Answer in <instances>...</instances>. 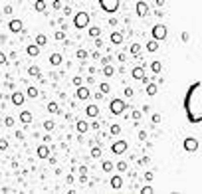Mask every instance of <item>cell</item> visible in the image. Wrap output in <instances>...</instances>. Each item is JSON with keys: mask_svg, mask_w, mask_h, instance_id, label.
Returning <instances> with one entry per match:
<instances>
[{"mask_svg": "<svg viewBox=\"0 0 202 194\" xmlns=\"http://www.w3.org/2000/svg\"><path fill=\"white\" fill-rule=\"evenodd\" d=\"M184 111L190 123L202 121V81H194L184 95Z\"/></svg>", "mask_w": 202, "mask_h": 194, "instance_id": "obj_1", "label": "cell"}, {"mask_svg": "<svg viewBox=\"0 0 202 194\" xmlns=\"http://www.w3.org/2000/svg\"><path fill=\"white\" fill-rule=\"evenodd\" d=\"M87 26H89V14H87V12H77L76 18H74V28L83 30V28H87Z\"/></svg>", "mask_w": 202, "mask_h": 194, "instance_id": "obj_2", "label": "cell"}, {"mask_svg": "<svg viewBox=\"0 0 202 194\" xmlns=\"http://www.w3.org/2000/svg\"><path fill=\"white\" fill-rule=\"evenodd\" d=\"M109 109H111V113H113V115H121L123 111L127 109V103L123 101L121 97H117V99H113V101L109 103Z\"/></svg>", "mask_w": 202, "mask_h": 194, "instance_id": "obj_3", "label": "cell"}, {"mask_svg": "<svg viewBox=\"0 0 202 194\" xmlns=\"http://www.w3.org/2000/svg\"><path fill=\"white\" fill-rule=\"evenodd\" d=\"M166 34H168V28H166L164 24H155V26H153V40L161 42V40L166 38Z\"/></svg>", "mask_w": 202, "mask_h": 194, "instance_id": "obj_4", "label": "cell"}, {"mask_svg": "<svg viewBox=\"0 0 202 194\" xmlns=\"http://www.w3.org/2000/svg\"><path fill=\"white\" fill-rule=\"evenodd\" d=\"M99 6L105 10V12H117L119 10V6H121V2L119 0H99Z\"/></svg>", "mask_w": 202, "mask_h": 194, "instance_id": "obj_5", "label": "cell"}, {"mask_svg": "<svg viewBox=\"0 0 202 194\" xmlns=\"http://www.w3.org/2000/svg\"><path fill=\"white\" fill-rule=\"evenodd\" d=\"M8 30H10L12 34H20V32L24 30V24H22V20H20V18H12V20L8 22Z\"/></svg>", "mask_w": 202, "mask_h": 194, "instance_id": "obj_6", "label": "cell"}, {"mask_svg": "<svg viewBox=\"0 0 202 194\" xmlns=\"http://www.w3.org/2000/svg\"><path fill=\"white\" fill-rule=\"evenodd\" d=\"M182 147H184V151H188V153H194V151L198 149V141H196L194 137H186V139L182 141Z\"/></svg>", "mask_w": 202, "mask_h": 194, "instance_id": "obj_7", "label": "cell"}, {"mask_svg": "<svg viewBox=\"0 0 202 194\" xmlns=\"http://www.w3.org/2000/svg\"><path fill=\"white\" fill-rule=\"evenodd\" d=\"M127 141L125 139H121V141H115L113 145H111V151L115 153V155H123V153H127Z\"/></svg>", "mask_w": 202, "mask_h": 194, "instance_id": "obj_8", "label": "cell"}, {"mask_svg": "<svg viewBox=\"0 0 202 194\" xmlns=\"http://www.w3.org/2000/svg\"><path fill=\"white\" fill-rule=\"evenodd\" d=\"M10 101H12L16 107H20V105H24V101H26V93H22V91H14L12 97H10Z\"/></svg>", "mask_w": 202, "mask_h": 194, "instance_id": "obj_9", "label": "cell"}, {"mask_svg": "<svg viewBox=\"0 0 202 194\" xmlns=\"http://www.w3.org/2000/svg\"><path fill=\"white\" fill-rule=\"evenodd\" d=\"M131 75H133V79H137V81H143L145 79V68L143 66H135L131 70Z\"/></svg>", "mask_w": 202, "mask_h": 194, "instance_id": "obj_10", "label": "cell"}, {"mask_svg": "<svg viewBox=\"0 0 202 194\" xmlns=\"http://www.w3.org/2000/svg\"><path fill=\"white\" fill-rule=\"evenodd\" d=\"M147 14H149V4L147 2H137V16L145 18Z\"/></svg>", "mask_w": 202, "mask_h": 194, "instance_id": "obj_11", "label": "cell"}, {"mask_svg": "<svg viewBox=\"0 0 202 194\" xmlns=\"http://www.w3.org/2000/svg\"><path fill=\"white\" fill-rule=\"evenodd\" d=\"M76 97H77L79 101H85V99L89 97V87H83V85L77 87V89H76Z\"/></svg>", "mask_w": 202, "mask_h": 194, "instance_id": "obj_12", "label": "cell"}, {"mask_svg": "<svg viewBox=\"0 0 202 194\" xmlns=\"http://www.w3.org/2000/svg\"><path fill=\"white\" fill-rule=\"evenodd\" d=\"M36 153H38V156L44 160V158H48V156H50V147H48V145H40Z\"/></svg>", "mask_w": 202, "mask_h": 194, "instance_id": "obj_13", "label": "cell"}, {"mask_svg": "<svg viewBox=\"0 0 202 194\" xmlns=\"http://www.w3.org/2000/svg\"><path fill=\"white\" fill-rule=\"evenodd\" d=\"M76 131L81 133V135L87 133V131H89V123H87V121H77V123H76Z\"/></svg>", "mask_w": 202, "mask_h": 194, "instance_id": "obj_14", "label": "cell"}, {"mask_svg": "<svg viewBox=\"0 0 202 194\" xmlns=\"http://www.w3.org/2000/svg\"><path fill=\"white\" fill-rule=\"evenodd\" d=\"M121 186H123V178H121V172H119L117 176H111V188L117 190V188H121Z\"/></svg>", "mask_w": 202, "mask_h": 194, "instance_id": "obj_15", "label": "cell"}, {"mask_svg": "<svg viewBox=\"0 0 202 194\" xmlns=\"http://www.w3.org/2000/svg\"><path fill=\"white\" fill-rule=\"evenodd\" d=\"M85 113H87V117L93 119V117L99 115V107H97V105H87V107H85Z\"/></svg>", "mask_w": 202, "mask_h": 194, "instance_id": "obj_16", "label": "cell"}, {"mask_svg": "<svg viewBox=\"0 0 202 194\" xmlns=\"http://www.w3.org/2000/svg\"><path fill=\"white\" fill-rule=\"evenodd\" d=\"M32 119H34V117H32L30 111H22V113H20V121H22L24 125H30V123H32Z\"/></svg>", "mask_w": 202, "mask_h": 194, "instance_id": "obj_17", "label": "cell"}, {"mask_svg": "<svg viewBox=\"0 0 202 194\" xmlns=\"http://www.w3.org/2000/svg\"><path fill=\"white\" fill-rule=\"evenodd\" d=\"M26 54H28V56H32V58H36V56L40 54V48H38L36 44H30V46L26 48Z\"/></svg>", "mask_w": 202, "mask_h": 194, "instance_id": "obj_18", "label": "cell"}, {"mask_svg": "<svg viewBox=\"0 0 202 194\" xmlns=\"http://www.w3.org/2000/svg\"><path fill=\"white\" fill-rule=\"evenodd\" d=\"M62 62H64L62 54H58V52H56V54H52V56H50V64H52V66H60Z\"/></svg>", "mask_w": 202, "mask_h": 194, "instance_id": "obj_19", "label": "cell"}, {"mask_svg": "<svg viewBox=\"0 0 202 194\" xmlns=\"http://www.w3.org/2000/svg\"><path fill=\"white\" fill-rule=\"evenodd\" d=\"M28 75H32V77H42V70L38 66H30V68H28Z\"/></svg>", "mask_w": 202, "mask_h": 194, "instance_id": "obj_20", "label": "cell"}, {"mask_svg": "<svg viewBox=\"0 0 202 194\" xmlns=\"http://www.w3.org/2000/svg\"><path fill=\"white\" fill-rule=\"evenodd\" d=\"M40 95V91H38V87H34V85H30L28 89H26V97H30V99H34V97H38Z\"/></svg>", "mask_w": 202, "mask_h": 194, "instance_id": "obj_21", "label": "cell"}, {"mask_svg": "<svg viewBox=\"0 0 202 194\" xmlns=\"http://www.w3.org/2000/svg\"><path fill=\"white\" fill-rule=\"evenodd\" d=\"M111 44H123V32H111Z\"/></svg>", "mask_w": 202, "mask_h": 194, "instance_id": "obj_22", "label": "cell"}, {"mask_svg": "<svg viewBox=\"0 0 202 194\" xmlns=\"http://www.w3.org/2000/svg\"><path fill=\"white\" fill-rule=\"evenodd\" d=\"M157 50H159V42H157V40H149V42H147V52L153 54V52H157Z\"/></svg>", "mask_w": 202, "mask_h": 194, "instance_id": "obj_23", "label": "cell"}, {"mask_svg": "<svg viewBox=\"0 0 202 194\" xmlns=\"http://www.w3.org/2000/svg\"><path fill=\"white\" fill-rule=\"evenodd\" d=\"M46 44H48V36H46V34H38V36H36V46L42 48V46H46Z\"/></svg>", "mask_w": 202, "mask_h": 194, "instance_id": "obj_24", "label": "cell"}, {"mask_svg": "<svg viewBox=\"0 0 202 194\" xmlns=\"http://www.w3.org/2000/svg\"><path fill=\"white\" fill-rule=\"evenodd\" d=\"M157 89H159V87H157V83H153V81H149V83H147V95H151V97H153V95L157 93Z\"/></svg>", "mask_w": 202, "mask_h": 194, "instance_id": "obj_25", "label": "cell"}, {"mask_svg": "<svg viewBox=\"0 0 202 194\" xmlns=\"http://www.w3.org/2000/svg\"><path fill=\"white\" fill-rule=\"evenodd\" d=\"M99 34H101V28H99V26H91V28H89V38H99Z\"/></svg>", "mask_w": 202, "mask_h": 194, "instance_id": "obj_26", "label": "cell"}, {"mask_svg": "<svg viewBox=\"0 0 202 194\" xmlns=\"http://www.w3.org/2000/svg\"><path fill=\"white\" fill-rule=\"evenodd\" d=\"M101 168H103V172H111L113 170V162L111 160H103L101 162Z\"/></svg>", "mask_w": 202, "mask_h": 194, "instance_id": "obj_27", "label": "cell"}, {"mask_svg": "<svg viewBox=\"0 0 202 194\" xmlns=\"http://www.w3.org/2000/svg\"><path fill=\"white\" fill-rule=\"evenodd\" d=\"M151 70H153V73H161L162 72V64L161 62H153V64H151Z\"/></svg>", "mask_w": 202, "mask_h": 194, "instance_id": "obj_28", "label": "cell"}, {"mask_svg": "<svg viewBox=\"0 0 202 194\" xmlns=\"http://www.w3.org/2000/svg\"><path fill=\"white\" fill-rule=\"evenodd\" d=\"M129 52H131L133 56H139V54H141V44H131Z\"/></svg>", "mask_w": 202, "mask_h": 194, "instance_id": "obj_29", "label": "cell"}, {"mask_svg": "<svg viewBox=\"0 0 202 194\" xmlns=\"http://www.w3.org/2000/svg\"><path fill=\"white\" fill-rule=\"evenodd\" d=\"M48 111H50V113H60L58 103H56V101H50V103H48Z\"/></svg>", "mask_w": 202, "mask_h": 194, "instance_id": "obj_30", "label": "cell"}, {"mask_svg": "<svg viewBox=\"0 0 202 194\" xmlns=\"http://www.w3.org/2000/svg\"><path fill=\"white\" fill-rule=\"evenodd\" d=\"M34 8H36L38 12H46V2H44V0H36Z\"/></svg>", "mask_w": 202, "mask_h": 194, "instance_id": "obj_31", "label": "cell"}, {"mask_svg": "<svg viewBox=\"0 0 202 194\" xmlns=\"http://www.w3.org/2000/svg\"><path fill=\"white\" fill-rule=\"evenodd\" d=\"M113 73H115V70H113L111 66H103V75H105V77H111Z\"/></svg>", "mask_w": 202, "mask_h": 194, "instance_id": "obj_32", "label": "cell"}, {"mask_svg": "<svg viewBox=\"0 0 202 194\" xmlns=\"http://www.w3.org/2000/svg\"><path fill=\"white\" fill-rule=\"evenodd\" d=\"M109 89H111V85H109L107 81H101V83H99V91H101V93H109Z\"/></svg>", "mask_w": 202, "mask_h": 194, "instance_id": "obj_33", "label": "cell"}, {"mask_svg": "<svg viewBox=\"0 0 202 194\" xmlns=\"http://www.w3.org/2000/svg\"><path fill=\"white\" fill-rule=\"evenodd\" d=\"M89 155H91V158H99V156H101V149H99V147H93V149L89 151Z\"/></svg>", "mask_w": 202, "mask_h": 194, "instance_id": "obj_34", "label": "cell"}, {"mask_svg": "<svg viewBox=\"0 0 202 194\" xmlns=\"http://www.w3.org/2000/svg\"><path fill=\"white\" fill-rule=\"evenodd\" d=\"M115 168H117V170H119V172H125V170H127V168H129V166H127V162H125V160H119V162H117V164H115Z\"/></svg>", "mask_w": 202, "mask_h": 194, "instance_id": "obj_35", "label": "cell"}, {"mask_svg": "<svg viewBox=\"0 0 202 194\" xmlns=\"http://www.w3.org/2000/svg\"><path fill=\"white\" fill-rule=\"evenodd\" d=\"M109 133H111V135H119V133H121V125L113 123V125H111V129H109Z\"/></svg>", "mask_w": 202, "mask_h": 194, "instance_id": "obj_36", "label": "cell"}, {"mask_svg": "<svg viewBox=\"0 0 202 194\" xmlns=\"http://www.w3.org/2000/svg\"><path fill=\"white\" fill-rule=\"evenodd\" d=\"M54 38L60 40V42H66V32H64V30H58V32L54 34Z\"/></svg>", "mask_w": 202, "mask_h": 194, "instance_id": "obj_37", "label": "cell"}, {"mask_svg": "<svg viewBox=\"0 0 202 194\" xmlns=\"http://www.w3.org/2000/svg\"><path fill=\"white\" fill-rule=\"evenodd\" d=\"M76 56H77V60H85V58L89 56V52H87V50H77Z\"/></svg>", "mask_w": 202, "mask_h": 194, "instance_id": "obj_38", "label": "cell"}, {"mask_svg": "<svg viewBox=\"0 0 202 194\" xmlns=\"http://www.w3.org/2000/svg\"><path fill=\"white\" fill-rule=\"evenodd\" d=\"M162 121V115L161 113H153V115H151V123H155V125H157V123H161Z\"/></svg>", "mask_w": 202, "mask_h": 194, "instance_id": "obj_39", "label": "cell"}, {"mask_svg": "<svg viewBox=\"0 0 202 194\" xmlns=\"http://www.w3.org/2000/svg\"><path fill=\"white\" fill-rule=\"evenodd\" d=\"M54 127H56L54 121H44V129H46V131H54Z\"/></svg>", "mask_w": 202, "mask_h": 194, "instance_id": "obj_40", "label": "cell"}, {"mask_svg": "<svg viewBox=\"0 0 202 194\" xmlns=\"http://www.w3.org/2000/svg\"><path fill=\"white\" fill-rule=\"evenodd\" d=\"M4 125H6V127H14V117L6 115L4 117Z\"/></svg>", "mask_w": 202, "mask_h": 194, "instance_id": "obj_41", "label": "cell"}, {"mask_svg": "<svg viewBox=\"0 0 202 194\" xmlns=\"http://www.w3.org/2000/svg\"><path fill=\"white\" fill-rule=\"evenodd\" d=\"M141 194H153V186H151V184L143 186V188H141Z\"/></svg>", "mask_w": 202, "mask_h": 194, "instance_id": "obj_42", "label": "cell"}, {"mask_svg": "<svg viewBox=\"0 0 202 194\" xmlns=\"http://www.w3.org/2000/svg\"><path fill=\"white\" fill-rule=\"evenodd\" d=\"M52 6H54L56 10H60V8H64V2H62V0H54V2H52Z\"/></svg>", "mask_w": 202, "mask_h": 194, "instance_id": "obj_43", "label": "cell"}, {"mask_svg": "<svg viewBox=\"0 0 202 194\" xmlns=\"http://www.w3.org/2000/svg\"><path fill=\"white\" fill-rule=\"evenodd\" d=\"M8 145H10V143H8L6 139H0V151H6V149H8Z\"/></svg>", "mask_w": 202, "mask_h": 194, "instance_id": "obj_44", "label": "cell"}, {"mask_svg": "<svg viewBox=\"0 0 202 194\" xmlns=\"http://www.w3.org/2000/svg\"><path fill=\"white\" fill-rule=\"evenodd\" d=\"M72 81H74V85H76V87H81V83H83V79H81L79 75H76V77L72 79Z\"/></svg>", "mask_w": 202, "mask_h": 194, "instance_id": "obj_45", "label": "cell"}, {"mask_svg": "<svg viewBox=\"0 0 202 194\" xmlns=\"http://www.w3.org/2000/svg\"><path fill=\"white\" fill-rule=\"evenodd\" d=\"M12 12H14V8H12L10 4H6V6H4V14H8V16H12Z\"/></svg>", "mask_w": 202, "mask_h": 194, "instance_id": "obj_46", "label": "cell"}, {"mask_svg": "<svg viewBox=\"0 0 202 194\" xmlns=\"http://www.w3.org/2000/svg\"><path fill=\"white\" fill-rule=\"evenodd\" d=\"M133 95H135V91L131 87H125V97H133Z\"/></svg>", "mask_w": 202, "mask_h": 194, "instance_id": "obj_47", "label": "cell"}, {"mask_svg": "<svg viewBox=\"0 0 202 194\" xmlns=\"http://www.w3.org/2000/svg\"><path fill=\"white\" fill-rule=\"evenodd\" d=\"M145 180H147V182H151V180H153V172H151V170H149V172H145Z\"/></svg>", "mask_w": 202, "mask_h": 194, "instance_id": "obj_48", "label": "cell"}, {"mask_svg": "<svg viewBox=\"0 0 202 194\" xmlns=\"http://www.w3.org/2000/svg\"><path fill=\"white\" fill-rule=\"evenodd\" d=\"M8 62V58H6V54L4 52H0V64H6Z\"/></svg>", "mask_w": 202, "mask_h": 194, "instance_id": "obj_49", "label": "cell"}, {"mask_svg": "<svg viewBox=\"0 0 202 194\" xmlns=\"http://www.w3.org/2000/svg\"><path fill=\"white\" fill-rule=\"evenodd\" d=\"M188 38H190L188 32H182V34H180V40H182V42H188Z\"/></svg>", "mask_w": 202, "mask_h": 194, "instance_id": "obj_50", "label": "cell"}, {"mask_svg": "<svg viewBox=\"0 0 202 194\" xmlns=\"http://www.w3.org/2000/svg\"><path fill=\"white\" fill-rule=\"evenodd\" d=\"M133 119H135V121H139V119H141V111H137V109H135V111H133Z\"/></svg>", "mask_w": 202, "mask_h": 194, "instance_id": "obj_51", "label": "cell"}, {"mask_svg": "<svg viewBox=\"0 0 202 194\" xmlns=\"http://www.w3.org/2000/svg\"><path fill=\"white\" fill-rule=\"evenodd\" d=\"M109 62H111L109 56H107V58H101V64H103V66H109Z\"/></svg>", "mask_w": 202, "mask_h": 194, "instance_id": "obj_52", "label": "cell"}, {"mask_svg": "<svg viewBox=\"0 0 202 194\" xmlns=\"http://www.w3.org/2000/svg\"><path fill=\"white\" fill-rule=\"evenodd\" d=\"M139 139L145 141V139H147V131H139Z\"/></svg>", "mask_w": 202, "mask_h": 194, "instance_id": "obj_53", "label": "cell"}, {"mask_svg": "<svg viewBox=\"0 0 202 194\" xmlns=\"http://www.w3.org/2000/svg\"><path fill=\"white\" fill-rule=\"evenodd\" d=\"M79 174H83V176H87V166H79Z\"/></svg>", "mask_w": 202, "mask_h": 194, "instance_id": "obj_54", "label": "cell"}, {"mask_svg": "<svg viewBox=\"0 0 202 194\" xmlns=\"http://www.w3.org/2000/svg\"><path fill=\"white\" fill-rule=\"evenodd\" d=\"M16 139L22 141V139H24V131H16Z\"/></svg>", "mask_w": 202, "mask_h": 194, "instance_id": "obj_55", "label": "cell"}, {"mask_svg": "<svg viewBox=\"0 0 202 194\" xmlns=\"http://www.w3.org/2000/svg\"><path fill=\"white\" fill-rule=\"evenodd\" d=\"M149 160H151V158H149V156H143V158H141V160H139V164H147V162H149Z\"/></svg>", "mask_w": 202, "mask_h": 194, "instance_id": "obj_56", "label": "cell"}, {"mask_svg": "<svg viewBox=\"0 0 202 194\" xmlns=\"http://www.w3.org/2000/svg\"><path fill=\"white\" fill-rule=\"evenodd\" d=\"M64 12H66V16H70V14H72V8H70V6H64Z\"/></svg>", "mask_w": 202, "mask_h": 194, "instance_id": "obj_57", "label": "cell"}, {"mask_svg": "<svg viewBox=\"0 0 202 194\" xmlns=\"http://www.w3.org/2000/svg\"><path fill=\"white\" fill-rule=\"evenodd\" d=\"M79 182H81V184H85V182H87V176H83V174H79Z\"/></svg>", "mask_w": 202, "mask_h": 194, "instance_id": "obj_58", "label": "cell"}, {"mask_svg": "<svg viewBox=\"0 0 202 194\" xmlns=\"http://www.w3.org/2000/svg\"><path fill=\"white\" fill-rule=\"evenodd\" d=\"M93 97H95V99H103V93H101V91H97V93H95Z\"/></svg>", "mask_w": 202, "mask_h": 194, "instance_id": "obj_59", "label": "cell"}, {"mask_svg": "<svg viewBox=\"0 0 202 194\" xmlns=\"http://www.w3.org/2000/svg\"><path fill=\"white\" fill-rule=\"evenodd\" d=\"M95 46H97V48H103V42H101V40L97 38V40H95Z\"/></svg>", "mask_w": 202, "mask_h": 194, "instance_id": "obj_60", "label": "cell"}]
</instances>
